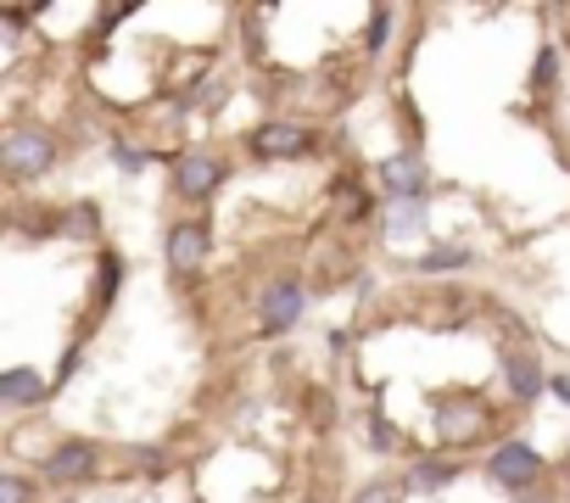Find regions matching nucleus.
<instances>
[{"instance_id":"2","label":"nucleus","mask_w":570,"mask_h":503,"mask_svg":"<svg viewBox=\"0 0 570 503\" xmlns=\"http://www.w3.org/2000/svg\"><path fill=\"white\" fill-rule=\"evenodd\" d=\"M0 162H7L18 180H40L45 168L56 162V140H51V129H34V124H29V129H12L7 146H0Z\"/></svg>"},{"instance_id":"4","label":"nucleus","mask_w":570,"mask_h":503,"mask_svg":"<svg viewBox=\"0 0 570 503\" xmlns=\"http://www.w3.org/2000/svg\"><path fill=\"white\" fill-rule=\"evenodd\" d=\"M90 470H96V442H56L40 459V475L51 486H78V481H90Z\"/></svg>"},{"instance_id":"17","label":"nucleus","mask_w":570,"mask_h":503,"mask_svg":"<svg viewBox=\"0 0 570 503\" xmlns=\"http://www.w3.org/2000/svg\"><path fill=\"white\" fill-rule=\"evenodd\" d=\"M358 503H402V486H397V481H369V486L358 492Z\"/></svg>"},{"instance_id":"15","label":"nucleus","mask_w":570,"mask_h":503,"mask_svg":"<svg viewBox=\"0 0 570 503\" xmlns=\"http://www.w3.org/2000/svg\"><path fill=\"white\" fill-rule=\"evenodd\" d=\"M67 235H96L101 229V207L96 202H78V207H67V224H62Z\"/></svg>"},{"instance_id":"18","label":"nucleus","mask_w":570,"mask_h":503,"mask_svg":"<svg viewBox=\"0 0 570 503\" xmlns=\"http://www.w3.org/2000/svg\"><path fill=\"white\" fill-rule=\"evenodd\" d=\"M0 503H29V481L23 475H0Z\"/></svg>"},{"instance_id":"11","label":"nucleus","mask_w":570,"mask_h":503,"mask_svg":"<svg viewBox=\"0 0 570 503\" xmlns=\"http://www.w3.org/2000/svg\"><path fill=\"white\" fill-rule=\"evenodd\" d=\"M453 481H459V464H453V459H420L402 486H409V492H442V486H453Z\"/></svg>"},{"instance_id":"12","label":"nucleus","mask_w":570,"mask_h":503,"mask_svg":"<svg viewBox=\"0 0 570 503\" xmlns=\"http://www.w3.org/2000/svg\"><path fill=\"white\" fill-rule=\"evenodd\" d=\"M420 229H426V202H397V207H391V218H386V240H391V246L415 240Z\"/></svg>"},{"instance_id":"16","label":"nucleus","mask_w":570,"mask_h":503,"mask_svg":"<svg viewBox=\"0 0 570 503\" xmlns=\"http://www.w3.org/2000/svg\"><path fill=\"white\" fill-rule=\"evenodd\" d=\"M386 40H391V7H375V18H369V51H386Z\"/></svg>"},{"instance_id":"20","label":"nucleus","mask_w":570,"mask_h":503,"mask_svg":"<svg viewBox=\"0 0 570 503\" xmlns=\"http://www.w3.org/2000/svg\"><path fill=\"white\" fill-rule=\"evenodd\" d=\"M548 392H553L559 403H570V375H548Z\"/></svg>"},{"instance_id":"19","label":"nucleus","mask_w":570,"mask_h":503,"mask_svg":"<svg viewBox=\"0 0 570 503\" xmlns=\"http://www.w3.org/2000/svg\"><path fill=\"white\" fill-rule=\"evenodd\" d=\"M112 162L123 168V174H135V168H146V151H140V146H118V151H112Z\"/></svg>"},{"instance_id":"7","label":"nucleus","mask_w":570,"mask_h":503,"mask_svg":"<svg viewBox=\"0 0 570 503\" xmlns=\"http://www.w3.org/2000/svg\"><path fill=\"white\" fill-rule=\"evenodd\" d=\"M162 258H169L174 269H202L207 264V229L191 224V218H180L169 235H162Z\"/></svg>"},{"instance_id":"9","label":"nucleus","mask_w":570,"mask_h":503,"mask_svg":"<svg viewBox=\"0 0 570 503\" xmlns=\"http://www.w3.org/2000/svg\"><path fill=\"white\" fill-rule=\"evenodd\" d=\"M0 403H7V408H40L45 403V375L29 370V364L7 370V375H0Z\"/></svg>"},{"instance_id":"5","label":"nucleus","mask_w":570,"mask_h":503,"mask_svg":"<svg viewBox=\"0 0 570 503\" xmlns=\"http://www.w3.org/2000/svg\"><path fill=\"white\" fill-rule=\"evenodd\" d=\"M380 185H386L397 202H420L426 185H431L426 157H420V151H397V157H386V162H380Z\"/></svg>"},{"instance_id":"1","label":"nucleus","mask_w":570,"mask_h":503,"mask_svg":"<svg viewBox=\"0 0 570 503\" xmlns=\"http://www.w3.org/2000/svg\"><path fill=\"white\" fill-rule=\"evenodd\" d=\"M486 475H493L504 492L526 497V492L542 481V453H537L531 442H498L493 459H486Z\"/></svg>"},{"instance_id":"21","label":"nucleus","mask_w":570,"mask_h":503,"mask_svg":"<svg viewBox=\"0 0 570 503\" xmlns=\"http://www.w3.org/2000/svg\"><path fill=\"white\" fill-rule=\"evenodd\" d=\"M515 503H537V497H515Z\"/></svg>"},{"instance_id":"10","label":"nucleus","mask_w":570,"mask_h":503,"mask_svg":"<svg viewBox=\"0 0 570 503\" xmlns=\"http://www.w3.org/2000/svg\"><path fill=\"white\" fill-rule=\"evenodd\" d=\"M504 381H509L515 403H537V397L548 392V375L537 370L531 353H504Z\"/></svg>"},{"instance_id":"3","label":"nucleus","mask_w":570,"mask_h":503,"mask_svg":"<svg viewBox=\"0 0 570 503\" xmlns=\"http://www.w3.org/2000/svg\"><path fill=\"white\" fill-rule=\"evenodd\" d=\"M224 174H229L224 157H213V151H191V157L174 162V191H180L185 202H207V196L224 185Z\"/></svg>"},{"instance_id":"14","label":"nucleus","mask_w":570,"mask_h":503,"mask_svg":"<svg viewBox=\"0 0 570 503\" xmlns=\"http://www.w3.org/2000/svg\"><path fill=\"white\" fill-rule=\"evenodd\" d=\"M442 431H448V442H470V437L481 431V414L464 408V403H448V408H442Z\"/></svg>"},{"instance_id":"8","label":"nucleus","mask_w":570,"mask_h":503,"mask_svg":"<svg viewBox=\"0 0 570 503\" xmlns=\"http://www.w3.org/2000/svg\"><path fill=\"white\" fill-rule=\"evenodd\" d=\"M313 146V135L302 129V124H264L258 135H252V151L258 157H302Z\"/></svg>"},{"instance_id":"6","label":"nucleus","mask_w":570,"mask_h":503,"mask_svg":"<svg viewBox=\"0 0 570 503\" xmlns=\"http://www.w3.org/2000/svg\"><path fill=\"white\" fill-rule=\"evenodd\" d=\"M302 308H308L302 280H280V286H269V297H264V330H269V335H286V330L302 319Z\"/></svg>"},{"instance_id":"13","label":"nucleus","mask_w":570,"mask_h":503,"mask_svg":"<svg viewBox=\"0 0 570 503\" xmlns=\"http://www.w3.org/2000/svg\"><path fill=\"white\" fill-rule=\"evenodd\" d=\"M415 269L420 275H459V269H470V246H431Z\"/></svg>"}]
</instances>
